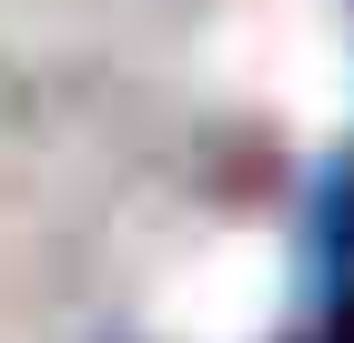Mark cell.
Here are the masks:
<instances>
[{
  "label": "cell",
  "mask_w": 354,
  "mask_h": 343,
  "mask_svg": "<svg viewBox=\"0 0 354 343\" xmlns=\"http://www.w3.org/2000/svg\"><path fill=\"white\" fill-rule=\"evenodd\" d=\"M273 91H283V111H294L304 132H324V121H354V41L334 21H304L273 41Z\"/></svg>",
  "instance_id": "2"
},
{
  "label": "cell",
  "mask_w": 354,
  "mask_h": 343,
  "mask_svg": "<svg viewBox=\"0 0 354 343\" xmlns=\"http://www.w3.org/2000/svg\"><path fill=\"white\" fill-rule=\"evenodd\" d=\"M283 293H294L283 242L273 233H223L152 293V333L162 343H263L283 323Z\"/></svg>",
  "instance_id": "1"
}]
</instances>
